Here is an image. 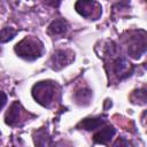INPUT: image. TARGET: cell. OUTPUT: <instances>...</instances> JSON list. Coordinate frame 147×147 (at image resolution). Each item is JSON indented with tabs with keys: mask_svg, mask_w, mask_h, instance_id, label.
Wrapping results in <instances>:
<instances>
[{
	"mask_svg": "<svg viewBox=\"0 0 147 147\" xmlns=\"http://www.w3.org/2000/svg\"><path fill=\"white\" fill-rule=\"evenodd\" d=\"M59 94V86L51 80H42L33 85L32 96L42 107L49 108L56 100Z\"/></svg>",
	"mask_w": 147,
	"mask_h": 147,
	"instance_id": "6da1fadb",
	"label": "cell"
},
{
	"mask_svg": "<svg viewBox=\"0 0 147 147\" xmlns=\"http://www.w3.org/2000/svg\"><path fill=\"white\" fill-rule=\"evenodd\" d=\"M14 49L20 57L28 61H33L41 56L44 52V45L38 38L25 37L15 45Z\"/></svg>",
	"mask_w": 147,
	"mask_h": 147,
	"instance_id": "7a4b0ae2",
	"label": "cell"
},
{
	"mask_svg": "<svg viewBox=\"0 0 147 147\" xmlns=\"http://www.w3.org/2000/svg\"><path fill=\"white\" fill-rule=\"evenodd\" d=\"M146 52V33L144 30L134 31L127 38V53L133 59H139Z\"/></svg>",
	"mask_w": 147,
	"mask_h": 147,
	"instance_id": "3957f363",
	"label": "cell"
},
{
	"mask_svg": "<svg viewBox=\"0 0 147 147\" xmlns=\"http://www.w3.org/2000/svg\"><path fill=\"white\" fill-rule=\"evenodd\" d=\"M76 11L87 18V20H98L102 14V7L101 5L95 0H78L75 3Z\"/></svg>",
	"mask_w": 147,
	"mask_h": 147,
	"instance_id": "277c9868",
	"label": "cell"
},
{
	"mask_svg": "<svg viewBox=\"0 0 147 147\" xmlns=\"http://www.w3.org/2000/svg\"><path fill=\"white\" fill-rule=\"evenodd\" d=\"M118 55V54H116ZM113 55L110 56L111 59V71L114 74V76L117 78V80H122L127 78L129 76L132 75L134 67L124 57L122 56H116Z\"/></svg>",
	"mask_w": 147,
	"mask_h": 147,
	"instance_id": "5b68a950",
	"label": "cell"
},
{
	"mask_svg": "<svg viewBox=\"0 0 147 147\" xmlns=\"http://www.w3.org/2000/svg\"><path fill=\"white\" fill-rule=\"evenodd\" d=\"M26 115H29V113L26 114L22 105L18 101H15L8 108L5 116V122L10 126H21L26 121Z\"/></svg>",
	"mask_w": 147,
	"mask_h": 147,
	"instance_id": "8992f818",
	"label": "cell"
},
{
	"mask_svg": "<svg viewBox=\"0 0 147 147\" xmlns=\"http://www.w3.org/2000/svg\"><path fill=\"white\" fill-rule=\"evenodd\" d=\"M75 59V54L70 49H57L54 52L51 59V65L54 70H60L63 67L71 63Z\"/></svg>",
	"mask_w": 147,
	"mask_h": 147,
	"instance_id": "52a82bcc",
	"label": "cell"
},
{
	"mask_svg": "<svg viewBox=\"0 0 147 147\" xmlns=\"http://www.w3.org/2000/svg\"><path fill=\"white\" fill-rule=\"evenodd\" d=\"M115 133H116V130H115L114 126H111V125H102L94 133L93 140H94L95 144L107 145L111 140V138L115 136Z\"/></svg>",
	"mask_w": 147,
	"mask_h": 147,
	"instance_id": "ba28073f",
	"label": "cell"
},
{
	"mask_svg": "<svg viewBox=\"0 0 147 147\" xmlns=\"http://www.w3.org/2000/svg\"><path fill=\"white\" fill-rule=\"evenodd\" d=\"M106 124V119L105 117H94V118H85L83 121H80L78 124H77V127L78 129H84V130H87V131H94V130H98L99 127H101L102 125Z\"/></svg>",
	"mask_w": 147,
	"mask_h": 147,
	"instance_id": "9c48e42d",
	"label": "cell"
},
{
	"mask_svg": "<svg viewBox=\"0 0 147 147\" xmlns=\"http://www.w3.org/2000/svg\"><path fill=\"white\" fill-rule=\"evenodd\" d=\"M69 25H68V22L63 18H57L55 21H53L49 25H48V33L51 36H63L67 30H68Z\"/></svg>",
	"mask_w": 147,
	"mask_h": 147,
	"instance_id": "30bf717a",
	"label": "cell"
},
{
	"mask_svg": "<svg viewBox=\"0 0 147 147\" xmlns=\"http://www.w3.org/2000/svg\"><path fill=\"white\" fill-rule=\"evenodd\" d=\"M91 95H92V92L90 90H80L76 92L75 99L79 105H87L91 100Z\"/></svg>",
	"mask_w": 147,
	"mask_h": 147,
	"instance_id": "8fae6325",
	"label": "cell"
},
{
	"mask_svg": "<svg viewBox=\"0 0 147 147\" xmlns=\"http://www.w3.org/2000/svg\"><path fill=\"white\" fill-rule=\"evenodd\" d=\"M17 31L14 30L13 28H3L2 30H0V42H7L9 40H11L15 36H16Z\"/></svg>",
	"mask_w": 147,
	"mask_h": 147,
	"instance_id": "7c38bea8",
	"label": "cell"
},
{
	"mask_svg": "<svg viewBox=\"0 0 147 147\" xmlns=\"http://www.w3.org/2000/svg\"><path fill=\"white\" fill-rule=\"evenodd\" d=\"M131 101L133 103L145 105L146 103V90L145 88H140V90L134 91L132 93V95H131Z\"/></svg>",
	"mask_w": 147,
	"mask_h": 147,
	"instance_id": "4fadbf2b",
	"label": "cell"
},
{
	"mask_svg": "<svg viewBox=\"0 0 147 147\" xmlns=\"http://www.w3.org/2000/svg\"><path fill=\"white\" fill-rule=\"evenodd\" d=\"M44 2L46 5L53 7V8H57L60 6V3H61V0H44Z\"/></svg>",
	"mask_w": 147,
	"mask_h": 147,
	"instance_id": "5bb4252c",
	"label": "cell"
},
{
	"mask_svg": "<svg viewBox=\"0 0 147 147\" xmlns=\"http://www.w3.org/2000/svg\"><path fill=\"white\" fill-rule=\"evenodd\" d=\"M6 102H7V95L2 91H0V110L3 108V106L6 105Z\"/></svg>",
	"mask_w": 147,
	"mask_h": 147,
	"instance_id": "9a60e30c",
	"label": "cell"
}]
</instances>
